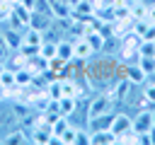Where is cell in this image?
<instances>
[{"mask_svg": "<svg viewBox=\"0 0 155 145\" xmlns=\"http://www.w3.org/2000/svg\"><path fill=\"white\" fill-rule=\"evenodd\" d=\"M138 46H140V36L136 31H128L121 36V44H119V60L124 63H136L138 60Z\"/></svg>", "mask_w": 155, "mask_h": 145, "instance_id": "1", "label": "cell"}, {"mask_svg": "<svg viewBox=\"0 0 155 145\" xmlns=\"http://www.w3.org/2000/svg\"><path fill=\"white\" fill-rule=\"evenodd\" d=\"M17 128H22V121H19L15 106H2L0 109V143L5 140V135H10Z\"/></svg>", "mask_w": 155, "mask_h": 145, "instance_id": "2", "label": "cell"}, {"mask_svg": "<svg viewBox=\"0 0 155 145\" xmlns=\"http://www.w3.org/2000/svg\"><path fill=\"white\" fill-rule=\"evenodd\" d=\"M29 19H31V10H27L24 5H19V2H15V7L10 10V14H7V24L10 27H15V29H19V31H24L27 27H29Z\"/></svg>", "mask_w": 155, "mask_h": 145, "instance_id": "3", "label": "cell"}, {"mask_svg": "<svg viewBox=\"0 0 155 145\" xmlns=\"http://www.w3.org/2000/svg\"><path fill=\"white\" fill-rule=\"evenodd\" d=\"M111 133L119 138V135H124V133H128V130H133V116H128V114H124V111H114V118H111Z\"/></svg>", "mask_w": 155, "mask_h": 145, "instance_id": "4", "label": "cell"}, {"mask_svg": "<svg viewBox=\"0 0 155 145\" xmlns=\"http://www.w3.org/2000/svg\"><path fill=\"white\" fill-rule=\"evenodd\" d=\"M153 128V109H138L133 116V130L136 133H148Z\"/></svg>", "mask_w": 155, "mask_h": 145, "instance_id": "5", "label": "cell"}, {"mask_svg": "<svg viewBox=\"0 0 155 145\" xmlns=\"http://www.w3.org/2000/svg\"><path fill=\"white\" fill-rule=\"evenodd\" d=\"M70 41H73V53H75L78 60H90L94 56V51H92V46L87 44L85 36H73Z\"/></svg>", "mask_w": 155, "mask_h": 145, "instance_id": "6", "label": "cell"}, {"mask_svg": "<svg viewBox=\"0 0 155 145\" xmlns=\"http://www.w3.org/2000/svg\"><path fill=\"white\" fill-rule=\"evenodd\" d=\"M90 143H92V145H114V143H116V135L111 133V128L90 130Z\"/></svg>", "mask_w": 155, "mask_h": 145, "instance_id": "7", "label": "cell"}, {"mask_svg": "<svg viewBox=\"0 0 155 145\" xmlns=\"http://www.w3.org/2000/svg\"><path fill=\"white\" fill-rule=\"evenodd\" d=\"M82 36H85V39H87V44L92 46L94 56L104 51V46H107V36H104L102 31H97V29H94V31H87V34H82Z\"/></svg>", "mask_w": 155, "mask_h": 145, "instance_id": "8", "label": "cell"}, {"mask_svg": "<svg viewBox=\"0 0 155 145\" xmlns=\"http://www.w3.org/2000/svg\"><path fill=\"white\" fill-rule=\"evenodd\" d=\"M2 39L7 41V46H10L12 51H17V48L22 46V31L15 29V27H10V24H7V29L2 31Z\"/></svg>", "mask_w": 155, "mask_h": 145, "instance_id": "9", "label": "cell"}, {"mask_svg": "<svg viewBox=\"0 0 155 145\" xmlns=\"http://www.w3.org/2000/svg\"><path fill=\"white\" fill-rule=\"evenodd\" d=\"M126 80H131L133 85L143 87V85L148 82V75L140 70V65H138V63H128V75H126Z\"/></svg>", "mask_w": 155, "mask_h": 145, "instance_id": "10", "label": "cell"}, {"mask_svg": "<svg viewBox=\"0 0 155 145\" xmlns=\"http://www.w3.org/2000/svg\"><path fill=\"white\" fill-rule=\"evenodd\" d=\"M58 109H61V116H73L78 111V99L75 97H61L58 99Z\"/></svg>", "mask_w": 155, "mask_h": 145, "instance_id": "11", "label": "cell"}, {"mask_svg": "<svg viewBox=\"0 0 155 145\" xmlns=\"http://www.w3.org/2000/svg\"><path fill=\"white\" fill-rule=\"evenodd\" d=\"M56 56H58V58H63L65 63H68V60H73V58H75V53H73V41L61 39V41H58V51H56Z\"/></svg>", "mask_w": 155, "mask_h": 145, "instance_id": "12", "label": "cell"}, {"mask_svg": "<svg viewBox=\"0 0 155 145\" xmlns=\"http://www.w3.org/2000/svg\"><path fill=\"white\" fill-rule=\"evenodd\" d=\"M80 130L82 128H75V126H68L61 135H58V143H63V145H75L78 143V135H80Z\"/></svg>", "mask_w": 155, "mask_h": 145, "instance_id": "13", "label": "cell"}, {"mask_svg": "<svg viewBox=\"0 0 155 145\" xmlns=\"http://www.w3.org/2000/svg\"><path fill=\"white\" fill-rule=\"evenodd\" d=\"M138 65H140V70L150 77L153 72H155V56H138V60H136Z\"/></svg>", "mask_w": 155, "mask_h": 145, "instance_id": "14", "label": "cell"}, {"mask_svg": "<svg viewBox=\"0 0 155 145\" xmlns=\"http://www.w3.org/2000/svg\"><path fill=\"white\" fill-rule=\"evenodd\" d=\"M56 51H58V44H56V41H51V39H46V41L41 44V48H39V53H41L46 60H51V58L56 56Z\"/></svg>", "mask_w": 155, "mask_h": 145, "instance_id": "15", "label": "cell"}, {"mask_svg": "<svg viewBox=\"0 0 155 145\" xmlns=\"http://www.w3.org/2000/svg\"><path fill=\"white\" fill-rule=\"evenodd\" d=\"M0 82H2V87H15L17 85V72L5 65V70L0 72Z\"/></svg>", "mask_w": 155, "mask_h": 145, "instance_id": "16", "label": "cell"}, {"mask_svg": "<svg viewBox=\"0 0 155 145\" xmlns=\"http://www.w3.org/2000/svg\"><path fill=\"white\" fill-rule=\"evenodd\" d=\"M145 14H148V5H145V2H133V5H131V17H133V22L145 19Z\"/></svg>", "mask_w": 155, "mask_h": 145, "instance_id": "17", "label": "cell"}, {"mask_svg": "<svg viewBox=\"0 0 155 145\" xmlns=\"http://www.w3.org/2000/svg\"><path fill=\"white\" fill-rule=\"evenodd\" d=\"M138 56H155V41H140Z\"/></svg>", "mask_w": 155, "mask_h": 145, "instance_id": "18", "label": "cell"}, {"mask_svg": "<svg viewBox=\"0 0 155 145\" xmlns=\"http://www.w3.org/2000/svg\"><path fill=\"white\" fill-rule=\"evenodd\" d=\"M17 2H19V5H24L27 10H34V7H36V0H17Z\"/></svg>", "mask_w": 155, "mask_h": 145, "instance_id": "19", "label": "cell"}, {"mask_svg": "<svg viewBox=\"0 0 155 145\" xmlns=\"http://www.w3.org/2000/svg\"><path fill=\"white\" fill-rule=\"evenodd\" d=\"M145 19L155 24V5H150V7H148V14H145Z\"/></svg>", "mask_w": 155, "mask_h": 145, "instance_id": "20", "label": "cell"}, {"mask_svg": "<svg viewBox=\"0 0 155 145\" xmlns=\"http://www.w3.org/2000/svg\"><path fill=\"white\" fill-rule=\"evenodd\" d=\"M148 138H150V145H155V128L148 130Z\"/></svg>", "mask_w": 155, "mask_h": 145, "instance_id": "21", "label": "cell"}, {"mask_svg": "<svg viewBox=\"0 0 155 145\" xmlns=\"http://www.w3.org/2000/svg\"><path fill=\"white\" fill-rule=\"evenodd\" d=\"M0 102H5V87H2V82H0Z\"/></svg>", "mask_w": 155, "mask_h": 145, "instance_id": "22", "label": "cell"}, {"mask_svg": "<svg viewBox=\"0 0 155 145\" xmlns=\"http://www.w3.org/2000/svg\"><path fill=\"white\" fill-rule=\"evenodd\" d=\"M2 70H5V63H2V60H0V72H2Z\"/></svg>", "mask_w": 155, "mask_h": 145, "instance_id": "23", "label": "cell"}, {"mask_svg": "<svg viewBox=\"0 0 155 145\" xmlns=\"http://www.w3.org/2000/svg\"><path fill=\"white\" fill-rule=\"evenodd\" d=\"M153 128H155V111H153Z\"/></svg>", "mask_w": 155, "mask_h": 145, "instance_id": "24", "label": "cell"}, {"mask_svg": "<svg viewBox=\"0 0 155 145\" xmlns=\"http://www.w3.org/2000/svg\"><path fill=\"white\" fill-rule=\"evenodd\" d=\"M148 80H155V72H153V75H150V77H148Z\"/></svg>", "mask_w": 155, "mask_h": 145, "instance_id": "25", "label": "cell"}, {"mask_svg": "<svg viewBox=\"0 0 155 145\" xmlns=\"http://www.w3.org/2000/svg\"><path fill=\"white\" fill-rule=\"evenodd\" d=\"M133 2H140V0H133Z\"/></svg>", "mask_w": 155, "mask_h": 145, "instance_id": "26", "label": "cell"}, {"mask_svg": "<svg viewBox=\"0 0 155 145\" xmlns=\"http://www.w3.org/2000/svg\"><path fill=\"white\" fill-rule=\"evenodd\" d=\"M92 2H94V0H92Z\"/></svg>", "mask_w": 155, "mask_h": 145, "instance_id": "27", "label": "cell"}]
</instances>
